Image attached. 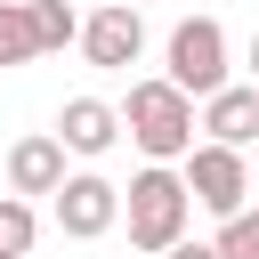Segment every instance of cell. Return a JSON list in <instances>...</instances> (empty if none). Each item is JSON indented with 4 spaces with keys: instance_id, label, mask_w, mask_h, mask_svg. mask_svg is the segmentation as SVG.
Instances as JSON below:
<instances>
[{
    "instance_id": "cell-13",
    "label": "cell",
    "mask_w": 259,
    "mask_h": 259,
    "mask_svg": "<svg viewBox=\"0 0 259 259\" xmlns=\"http://www.w3.org/2000/svg\"><path fill=\"white\" fill-rule=\"evenodd\" d=\"M219 259H259V202H243L235 219H219Z\"/></svg>"
},
{
    "instance_id": "cell-1",
    "label": "cell",
    "mask_w": 259,
    "mask_h": 259,
    "mask_svg": "<svg viewBox=\"0 0 259 259\" xmlns=\"http://www.w3.org/2000/svg\"><path fill=\"white\" fill-rule=\"evenodd\" d=\"M194 130H202V113H194V97H186L170 73L130 81V97H121V138H130L146 162H186Z\"/></svg>"
},
{
    "instance_id": "cell-10",
    "label": "cell",
    "mask_w": 259,
    "mask_h": 259,
    "mask_svg": "<svg viewBox=\"0 0 259 259\" xmlns=\"http://www.w3.org/2000/svg\"><path fill=\"white\" fill-rule=\"evenodd\" d=\"M40 57V32H32V0H0V73L32 65Z\"/></svg>"
},
{
    "instance_id": "cell-2",
    "label": "cell",
    "mask_w": 259,
    "mask_h": 259,
    "mask_svg": "<svg viewBox=\"0 0 259 259\" xmlns=\"http://www.w3.org/2000/svg\"><path fill=\"white\" fill-rule=\"evenodd\" d=\"M121 219H130V251L162 259V251L186 235V219H194V194H186L178 162H146V170L121 186Z\"/></svg>"
},
{
    "instance_id": "cell-17",
    "label": "cell",
    "mask_w": 259,
    "mask_h": 259,
    "mask_svg": "<svg viewBox=\"0 0 259 259\" xmlns=\"http://www.w3.org/2000/svg\"><path fill=\"white\" fill-rule=\"evenodd\" d=\"M0 259H8V251H0Z\"/></svg>"
},
{
    "instance_id": "cell-16",
    "label": "cell",
    "mask_w": 259,
    "mask_h": 259,
    "mask_svg": "<svg viewBox=\"0 0 259 259\" xmlns=\"http://www.w3.org/2000/svg\"><path fill=\"white\" fill-rule=\"evenodd\" d=\"M138 259H146V251H138Z\"/></svg>"
},
{
    "instance_id": "cell-15",
    "label": "cell",
    "mask_w": 259,
    "mask_h": 259,
    "mask_svg": "<svg viewBox=\"0 0 259 259\" xmlns=\"http://www.w3.org/2000/svg\"><path fill=\"white\" fill-rule=\"evenodd\" d=\"M251 81H259V32H251Z\"/></svg>"
},
{
    "instance_id": "cell-9",
    "label": "cell",
    "mask_w": 259,
    "mask_h": 259,
    "mask_svg": "<svg viewBox=\"0 0 259 259\" xmlns=\"http://www.w3.org/2000/svg\"><path fill=\"white\" fill-rule=\"evenodd\" d=\"M202 138H219V146H251V138H259V81H251V89H243V81L210 89V97H202Z\"/></svg>"
},
{
    "instance_id": "cell-5",
    "label": "cell",
    "mask_w": 259,
    "mask_h": 259,
    "mask_svg": "<svg viewBox=\"0 0 259 259\" xmlns=\"http://www.w3.org/2000/svg\"><path fill=\"white\" fill-rule=\"evenodd\" d=\"M49 210H57V235L97 243V235L121 227V186H113L105 170H65V186L49 194Z\"/></svg>"
},
{
    "instance_id": "cell-7",
    "label": "cell",
    "mask_w": 259,
    "mask_h": 259,
    "mask_svg": "<svg viewBox=\"0 0 259 259\" xmlns=\"http://www.w3.org/2000/svg\"><path fill=\"white\" fill-rule=\"evenodd\" d=\"M57 138H65L73 162H97V154L121 146V105H105V97H65V105H57Z\"/></svg>"
},
{
    "instance_id": "cell-12",
    "label": "cell",
    "mask_w": 259,
    "mask_h": 259,
    "mask_svg": "<svg viewBox=\"0 0 259 259\" xmlns=\"http://www.w3.org/2000/svg\"><path fill=\"white\" fill-rule=\"evenodd\" d=\"M32 243H40V210H32L24 194H0V251H8V259H24Z\"/></svg>"
},
{
    "instance_id": "cell-8",
    "label": "cell",
    "mask_w": 259,
    "mask_h": 259,
    "mask_svg": "<svg viewBox=\"0 0 259 259\" xmlns=\"http://www.w3.org/2000/svg\"><path fill=\"white\" fill-rule=\"evenodd\" d=\"M65 162H73V154H65L57 130L16 138V146H8V194H24V202H32V194H57V186H65Z\"/></svg>"
},
{
    "instance_id": "cell-14",
    "label": "cell",
    "mask_w": 259,
    "mask_h": 259,
    "mask_svg": "<svg viewBox=\"0 0 259 259\" xmlns=\"http://www.w3.org/2000/svg\"><path fill=\"white\" fill-rule=\"evenodd\" d=\"M162 259H219V243H194V235H178V243H170Z\"/></svg>"
},
{
    "instance_id": "cell-4",
    "label": "cell",
    "mask_w": 259,
    "mask_h": 259,
    "mask_svg": "<svg viewBox=\"0 0 259 259\" xmlns=\"http://www.w3.org/2000/svg\"><path fill=\"white\" fill-rule=\"evenodd\" d=\"M178 178H186V194H194V210H210V219H235L259 186H251V162H243V146H219V138H202V146H186V162H178Z\"/></svg>"
},
{
    "instance_id": "cell-6",
    "label": "cell",
    "mask_w": 259,
    "mask_h": 259,
    "mask_svg": "<svg viewBox=\"0 0 259 259\" xmlns=\"http://www.w3.org/2000/svg\"><path fill=\"white\" fill-rule=\"evenodd\" d=\"M81 57H89L97 73H130V65L146 57V16H138V0L89 8V16H81Z\"/></svg>"
},
{
    "instance_id": "cell-3",
    "label": "cell",
    "mask_w": 259,
    "mask_h": 259,
    "mask_svg": "<svg viewBox=\"0 0 259 259\" xmlns=\"http://www.w3.org/2000/svg\"><path fill=\"white\" fill-rule=\"evenodd\" d=\"M162 73L202 105L210 89H227V32H219V16H178L170 24V40H162Z\"/></svg>"
},
{
    "instance_id": "cell-11",
    "label": "cell",
    "mask_w": 259,
    "mask_h": 259,
    "mask_svg": "<svg viewBox=\"0 0 259 259\" xmlns=\"http://www.w3.org/2000/svg\"><path fill=\"white\" fill-rule=\"evenodd\" d=\"M32 32H40V57H57L65 40H81V8L73 0H32Z\"/></svg>"
}]
</instances>
